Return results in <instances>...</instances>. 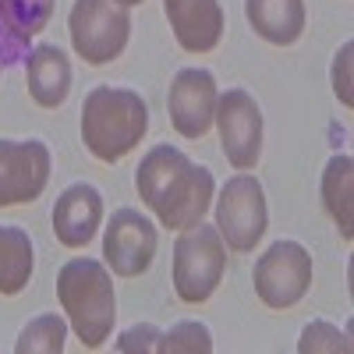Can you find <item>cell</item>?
Instances as JSON below:
<instances>
[{"label": "cell", "mask_w": 354, "mask_h": 354, "mask_svg": "<svg viewBox=\"0 0 354 354\" xmlns=\"http://www.w3.org/2000/svg\"><path fill=\"white\" fill-rule=\"evenodd\" d=\"M121 8H135V4H142V0H117Z\"/></svg>", "instance_id": "25"}, {"label": "cell", "mask_w": 354, "mask_h": 354, "mask_svg": "<svg viewBox=\"0 0 354 354\" xmlns=\"http://www.w3.org/2000/svg\"><path fill=\"white\" fill-rule=\"evenodd\" d=\"M270 223L266 213V192L259 177L234 174L216 198V230L230 252H252Z\"/></svg>", "instance_id": "7"}, {"label": "cell", "mask_w": 354, "mask_h": 354, "mask_svg": "<svg viewBox=\"0 0 354 354\" xmlns=\"http://www.w3.org/2000/svg\"><path fill=\"white\" fill-rule=\"evenodd\" d=\"M298 351L301 354H319V351H330V354H347L351 351V340L347 333H340L333 322H308V326L301 330V340H298Z\"/></svg>", "instance_id": "21"}, {"label": "cell", "mask_w": 354, "mask_h": 354, "mask_svg": "<svg viewBox=\"0 0 354 354\" xmlns=\"http://www.w3.org/2000/svg\"><path fill=\"white\" fill-rule=\"evenodd\" d=\"M156 351H163V354H181V351H188V354H209L213 351V333L202 326V322H177L174 330H167V333H160V347Z\"/></svg>", "instance_id": "20"}, {"label": "cell", "mask_w": 354, "mask_h": 354, "mask_svg": "<svg viewBox=\"0 0 354 354\" xmlns=\"http://www.w3.org/2000/svg\"><path fill=\"white\" fill-rule=\"evenodd\" d=\"M252 280L266 308H294L312 287V255L298 241H273L259 255Z\"/></svg>", "instance_id": "6"}, {"label": "cell", "mask_w": 354, "mask_h": 354, "mask_svg": "<svg viewBox=\"0 0 354 354\" xmlns=\"http://www.w3.org/2000/svg\"><path fill=\"white\" fill-rule=\"evenodd\" d=\"M103 223V195L96 185H68L53 205V234L64 248H85Z\"/></svg>", "instance_id": "12"}, {"label": "cell", "mask_w": 354, "mask_h": 354, "mask_svg": "<svg viewBox=\"0 0 354 354\" xmlns=\"http://www.w3.org/2000/svg\"><path fill=\"white\" fill-rule=\"evenodd\" d=\"M351 57H354V43L347 39L337 57H333V93L344 106H354V93H351Z\"/></svg>", "instance_id": "22"}, {"label": "cell", "mask_w": 354, "mask_h": 354, "mask_svg": "<svg viewBox=\"0 0 354 354\" xmlns=\"http://www.w3.org/2000/svg\"><path fill=\"white\" fill-rule=\"evenodd\" d=\"M0 15H4L11 32L21 43H28L46 28V21L53 15V0H0Z\"/></svg>", "instance_id": "18"}, {"label": "cell", "mask_w": 354, "mask_h": 354, "mask_svg": "<svg viewBox=\"0 0 354 354\" xmlns=\"http://www.w3.org/2000/svg\"><path fill=\"white\" fill-rule=\"evenodd\" d=\"M216 78L205 68H181L170 82L167 93V110H170V124L181 138H202L213 128V113H216Z\"/></svg>", "instance_id": "11"}, {"label": "cell", "mask_w": 354, "mask_h": 354, "mask_svg": "<svg viewBox=\"0 0 354 354\" xmlns=\"http://www.w3.org/2000/svg\"><path fill=\"white\" fill-rule=\"evenodd\" d=\"M227 270V245L216 227L195 223L174 245V290L185 305L209 301Z\"/></svg>", "instance_id": "4"}, {"label": "cell", "mask_w": 354, "mask_h": 354, "mask_svg": "<svg viewBox=\"0 0 354 354\" xmlns=\"http://www.w3.org/2000/svg\"><path fill=\"white\" fill-rule=\"evenodd\" d=\"M174 39L188 53H209L223 39V8L220 0H163Z\"/></svg>", "instance_id": "13"}, {"label": "cell", "mask_w": 354, "mask_h": 354, "mask_svg": "<svg viewBox=\"0 0 354 354\" xmlns=\"http://www.w3.org/2000/svg\"><path fill=\"white\" fill-rule=\"evenodd\" d=\"M0 68H4V61H0Z\"/></svg>", "instance_id": "26"}, {"label": "cell", "mask_w": 354, "mask_h": 354, "mask_svg": "<svg viewBox=\"0 0 354 354\" xmlns=\"http://www.w3.org/2000/svg\"><path fill=\"white\" fill-rule=\"evenodd\" d=\"M156 347H160V330L149 326V322L124 330L121 340H117V351H121V354H138V351H142V354H149V351H156Z\"/></svg>", "instance_id": "23"}, {"label": "cell", "mask_w": 354, "mask_h": 354, "mask_svg": "<svg viewBox=\"0 0 354 354\" xmlns=\"http://www.w3.org/2000/svg\"><path fill=\"white\" fill-rule=\"evenodd\" d=\"M50 181V149L39 138H0V209L28 205Z\"/></svg>", "instance_id": "9"}, {"label": "cell", "mask_w": 354, "mask_h": 354, "mask_svg": "<svg viewBox=\"0 0 354 354\" xmlns=\"http://www.w3.org/2000/svg\"><path fill=\"white\" fill-rule=\"evenodd\" d=\"M322 205L333 216L340 238H354V163L347 153L330 156L326 170H322Z\"/></svg>", "instance_id": "16"}, {"label": "cell", "mask_w": 354, "mask_h": 354, "mask_svg": "<svg viewBox=\"0 0 354 354\" xmlns=\"http://www.w3.org/2000/svg\"><path fill=\"white\" fill-rule=\"evenodd\" d=\"M25 82H28V96H32L43 110H57L71 93L68 53L61 46H53V43H39L36 50H28Z\"/></svg>", "instance_id": "14"}, {"label": "cell", "mask_w": 354, "mask_h": 354, "mask_svg": "<svg viewBox=\"0 0 354 354\" xmlns=\"http://www.w3.org/2000/svg\"><path fill=\"white\" fill-rule=\"evenodd\" d=\"M57 301H61L82 347L100 351L103 340L113 333L117 319V294L106 266L96 259L64 262L61 273H57Z\"/></svg>", "instance_id": "3"}, {"label": "cell", "mask_w": 354, "mask_h": 354, "mask_svg": "<svg viewBox=\"0 0 354 354\" xmlns=\"http://www.w3.org/2000/svg\"><path fill=\"white\" fill-rule=\"evenodd\" d=\"M248 25L273 46H294L305 32V0H245Z\"/></svg>", "instance_id": "15"}, {"label": "cell", "mask_w": 354, "mask_h": 354, "mask_svg": "<svg viewBox=\"0 0 354 354\" xmlns=\"http://www.w3.org/2000/svg\"><path fill=\"white\" fill-rule=\"evenodd\" d=\"M149 131V106L135 88L96 85L82 103V142L100 163L124 160Z\"/></svg>", "instance_id": "2"}, {"label": "cell", "mask_w": 354, "mask_h": 354, "mask_svg": "<svg viewBox=\"0 0 354 354\" xmlns=\"http://www.w3.org/2000/svg\"><path fill=\"white\" fill-rule=\"evenodd\" d=\"M160 234L138 209H117L103 234V259L117 277H142L153 266Z\"/></svg>", "instance_id": "10"}, {"label": "cell", "mask_w": 354, "mask_h": 354, "mask_svg": "<svg viewBox=\"0 0 354 354\" xmlns=\"http://www.w3.org/2000/svg\"><path fill=\"white\" fill-rule=\"evenodd\" d=\"M32 266H36L32 238L21 227L0 223V294H8V298L21 294L25 283L32 280Z\"/></svg>", "instance_id": "17"}, {"label": "cell", "mask_w": 354, "mask_h": 354, "mask_svg": "<svg viewBox=\"0 0 354 354\" xmlns=\"http://www.w3.org/2000/svg\"><path fill=\"white\" fill-rule=\"evenodd\" d=\"M138 198L156 213V220L170 230H188L202 223L213 202L216 181L209 167L192 163L174 145H153L135 170Z\"/></svg>", "instance_id": "1"}, {"label": "cell", "mask_w": 354, "mask_h": 354, "mask_svg": "<svg viewBox=\"0 0 354 354\" xmlns=\"http://www.w3.org/2000/svg\"><path fill=\"white\" fill-rule=\"evenodd\" d=\"M25 46H28V43H21V39L11 32V28H8L4 15H0V61H4V68L15 64V61H21V57H28Z\"/></svg>", "instance_id": "24"}, {"label": "cell", "mask_w": 354, "mask_h": 354, "mask_svg": "<svg viewBox=\"0 0 354 354\" xmlns=\"http://www.w3.org/2000/svg\"><path fill=\"white\" fill-rule=\"evenodd\" d=\"M71 46L85 64H110L124 53L131 36V15L117 0H75L68 15Z\"/></svg>", "instance_id": "5"}, {"label": "cell", "mask_w": 354, "mask_h": 354, "mask_svg": "<svg viewBox=\"0 0 354 354\" xmlns=\"http://www.w3.org/2000/svg\"><path fill=\"white\" fill-rule=\"evenodd\" d=\"M213 121L220 128V145L230 167L252 170L262 156V110L248 88H227L216 96Z\"/></svg>", "instance_id": "8"}, {"label": "cell", "mask_w": 354, "mask_h": 354, "mask_svg": "<svg viewBox=\"0 0 354 354\" xmlns=\"http://www.w3.org/2000/svg\"><path fill=\"white\" fill-rule=\"evenodd\" d=\"M64 337H68V326L61 315H39L18 333L15 351L18 354H61Z\"/></svg>", "instance_id": "19"}]
</instances>
